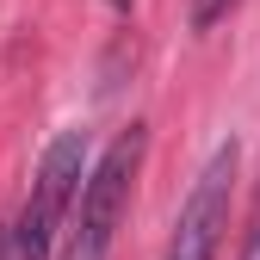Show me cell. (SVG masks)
Returning a JSON list of instances; mask_svg holds the SVG:
<instances>
[{
	"label": "cell",
	"instance_id": "5b68a950",
	"mask_svg": "<svg viewBox=\"0 0 260 260\" xmlns=\"http://www.w3.org/2000/svg\"><path fill=\"white\" fill-rule=\"evenodd\" d=\"M242 260H260V199H254V223H248V242H242Z\"/></svg>",
	"mask_w": 260,
	"mask_h": 260
},
{
	"label": "cell",
	"instance_id": "8992f818",
	"mask_svg": "<svg viewBox=\"0 0 260 260\" xmlns=\"http://www.w3.org/2000/svg\"><path fill=\"white\" fill-rule=\"evenodd\" d=\"M0 260H7V236H0Z\"/></svg>",
	"mask_w": 260,
	"mask_h": 260
},
{
	"label": "cell",
	"instance_id": "3957f363",
	"mask_svg": "<svg viewBox=\"0 0 260 260\" xmlns=\"http://www.w3.org/2000/svg\"><path fill=\"white\" fill-rule=\"evenodd\" d=\"M230 192H236V143H223V149L205 161V174L192 180L186 205H180L168 260H217L223 230H230Z\"/></svg>",
	"mask_w": 260,
	"mask_h": 260
},
{
	"label": "cell",
	"instance_id": "7a4b0ae2",
	"mask_svg": "<svg viewBox=\"0 0 260 260\" xmlns=\"http://www.w3.org/2000/svg\"><path fill=\"white\" fill-rule=\"evenodd\" d=\"M81 174H87V137L62 130L44 149L38 174H31V192H25V211L13 223V254L19 260H50L56 254V236H62V217H69L75 192H81Z\"/></svg>",
	"mask_w": 260,
	"mask_h": 260
},
{
	"label": "cell",
	"instance_id": "6da1fadb",
	"mask_svg": "<svg viewBox=\"0 0 260 260\" xmlns=\"http://www.w3.org/2000/svg\"><path fill=\"white\" fill-rule=\"evenodd\" d=\"M143 124H130L124 137L81 174V192L69 217H62V254L56 260H112V242H118V223H124V205H130V186H137V168H143Z\"/></svg>",
	"mask_w": 260,
	"mask_h": 260
},
{
	"label": "cell",
	"instance_id": "277c9868",
	"mask_svg": "<svg viewBox=\"0 0 260 260\" xmlns=\"http://www.w3.org/2000/svg\"><path fill=\"white\" fill-rule=\"evenodd\" d=\"M230 7H236V0H192V25H199V31H211Z\"/></svg>",
	"mask_w": 260,
	"mask_h": 260
}]
</instances>
